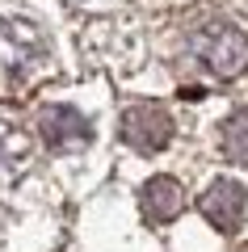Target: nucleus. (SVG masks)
<instances>
[{"label": "nucleus", "mask_w": 248, "mask_h": 252, "mask_svg": "<svg viewBox=\"0 0 248 252\" xmlns=\"http://www.w3.org/2000/svg\"><path fill=\"white\" fill-rule=\"evenodd\" d=\"M189 59L202 67V72L219 76V80H227V76H240L248 63V38L240 26H231V21L223 17H211L202 21V26L189 34Z\"/></svg>", "instance_id": "nucleus-1"}, {"label": "nucleus", "mask_w": 248, "mask_h": 252, "mask_svg": "<svg viewBox=\"0 0 248 252\" xmlns=\"http://www.w3.org/2000/svg\"><path fill=\"white\" fill-rule=\"evenodd\" d=\"M42 38L30 26H17V21H0V72L9 76V89H21L30 84L38 72H42Z\"/></svg>", "instance_id": "nucleus-2"}, {"label": "nucleus", "mask_w": 248, "mask_h": 252, "mask_svg": "<svg viewBox=\"0 0 248 252\" xmlns=\"http://www.w3.org/2000/svg\"><path fill=\"white\" fill-rule=\"evenodd\" d=\"M118 130H122L126 147L151 156V152H164V147H169L173 118H169V109H160V105H131L122 114V122H118Z\"/></svg>", "instance_id": "nucleus-3"}, {"label": "nucleus", "mask_w": 248, "mask_h": 252, "mask_svg": "<svg viewBox=\"0 0 248 252\" xmlns=\"http://www.w3.org/2000/svg\"><path fill=\"white\" fill-rule=\"evenodd\" d=\"M198 210H202L219 231L231 235L240 223H244V189H240L236 181H214L202 198H198Z\"/></svg>", "instance_id": "nucleus-4"}, {"label": "nucleus", "mask_w": 248, "mask_h": 252, "mask_svg": "<svg viewBox=\"0 0 248 252\" xmlns=\"http://www.w3.org/2000/svg\"><path fill=\"white\" fill-rule=\"evenodd\" d=\"M139 202H143V215H147L151 223H169V219L181 215L185 193H181V185H177L173 177H151L147 185H143Z\"/></svg>", "instance_id": "nucleus-5"}, {"label": "nucleus", "mask_w": 248, "mask_h": 252, "mask_svg": "<svg viewBox=\"0 0 248 252\" xmlns=\"http://www.w3.org/2000/svg\"><path fill=\"white\" fill-rule=\"evenodd\" d=\"M42 135L51 147H80L89 143V122L76 109H46L42 114Z\"/></svg>", "instance_id": "nucleus-6"}, {"label": "nucleus", "mask_w": 248, "mask_h": 252, "mask_svg": "<svg viewBox=\"0 0 248 252\" xmlns=\"http://www.w3.org/2000/svg\"><path fill=\"white\" fill-rule=\"evenodd\" d=\"M223 156L227 160H248V114H236L223 122Z\"/></svg>", "instance_id": "nucleus-7"}, {"label": "nucleus", "mask_w": 248, "mask_h": 252, "mask_svg": "<svg viewBox=\"0 0 248 252\" xmlns=\"http://www.w3.org/2000/svg\"><path fill=\"white\" fill-rule=\"evenodd\" d=\"M21 147H26V143H21V130L0 118V177H4V172H13V168L21 164V156H26Z\"/></svg>", "instance_id": "nucleus-8"}, {"label": "nucleus", "mask_w": 248, "mask_h": 252, "mask_svg": "<svg viewBox=\"0 0 248 252\" xmlns=\"http://www.w3.org/2000/svg\"><path fill=\"white\" fill-rule=\"evenodd\" d=\"M240 252H248V244H244V248H240Z\"/></svg>", "instance_id": "nucleus-9"}]
</instances>
